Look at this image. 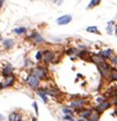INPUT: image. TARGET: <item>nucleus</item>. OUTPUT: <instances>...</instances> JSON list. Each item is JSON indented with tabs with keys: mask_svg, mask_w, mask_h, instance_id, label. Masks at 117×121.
<instances>
[{
	"mask_svg": "<svg viewBox=\"0 0 117 121\" xmlns=\"http://www.w3.org/2000/svg\"><path fill=\"white\" fill-rule=\"evenodd\" d=\"M109 63H110L111 65H113V67H115V65H117V56H116L115 53L109 58Z\"/></svg>",
	"mask_w": 117,
	"mask_h": 121,
	"instance_id": "a878e982",
	"label": "nucleus"
},
{
	"mask_svg": "<svg viewBox=\"0 0 117 121\" xmlns=\"http://www.w3.org/2000/svg\"><path fill=\"white\" fill-rule=\"evenodd\" d=\"M26 39L27 40H30V42H32L34 45H43V44H45L46 42H45V38L39 33V31H37V30H33V31H31L30 33H27L26 35Z\"/></svg>",
	"mask_w": 117,
	"mask_h": 121,
	"instance_id": "20e7f679",
	"label": "nucleus"
},
{
	"mask_svg": "<svg viewBox=\"0 0 117 121\" xmlns=\"http://www.w3.org/2000/svg\"><path fill=\"white\" fill-rule=\"evenodd\" d=\"M109 82H117V68L112 67L110 70V75H109Z\"/></svg>",
	"mask_w": 117,
	"mask_h": 121,
	"instance_id": "6ab92c4d",
	"label": "nucleus"
},
{
	"mask_svg": "<svg viewBox=\"0 0 117 121\" xmlns=\"http://www.w3.org/2000/svg\"><path fill=\"white\" fill-rule=\"evenodd\" d=\"M4 120H5V116L3 114H0V121H4Z\"/></svg>",
	"mask_w": 117,
	"mask_h": 121,
	"instance_id": "72a5a7b5",
	"label": "nucleus"
},
{
	"mask_svg": "<svg viewBox=\"0 0 117 121\" xmlns=\"http://www.w3.org/2000/svg\"><path fill=\"white\" fill-rule=\"evenodd\" d=\"M8 121H23V115L18 110H13L8 115Z\"/></svg>",
	"mask_w": 117,
	"mask_h": 121,
	"instance_id": "dca6fc26",
	"label": "nucleus"
},
{
	"mask_svg": "<svg viewBox=\"0 0 117 121\" xmlns=\"http://www.w3.org/2000/svg\"><path fill=\"white\" fill-rule=\"evenodd\" d=\"M115 25V22L113 20H111V22H109L108 23V26H106V32H108V35H112V32H113V26Z\"/></svg>",
	"mask_w": 117,
	"mask_h": 121,
	"instance_id": "393cba45",
	"label": "nucleus"
},
{
	"mask_svg": "<svg viewBox=\"0 0 117 121\" xmlns=\"http://www.w3.org/2000/svg\"><path fill=\"white\" fill-rule=\"evenodd\" d=\"M45 91H46V94H47V96H50V97H52L53 100H61L63 96H64V94L62 93V90L61 89H58L57 87H45Z\"/></svg>",
	"mask_w": 117,
	"mask_h": 121,
	"instance_id": "0eeeda50",
	"label": "nucleus"
},
{
	"mask_svg": "<svg viewBox=\"0 0 117 121\" xmlns=\"http://www.w3.org/2000/svg\"><path fill=\"white\" fill-rule=\"evenodd\" d=\"M27 71L30 74L34 75L36 77H38L41 82L43 81H48V78H50V73H48V69H47V67L45 64H43V65L41 64H37V65L30 68Z\"/></svg>",
	"mask_w": 117,
	"mask_h": 121,
	"instance_id": "f03ea898",
	"label": "nucleus"
},
{
	"mask_svg": "<svg viewBox=\"0 0 117 121\" xmlns=\"http://www.w3.org/2000/svg\"><path fill=\"white\" fill-rule=\"evenodd\" d=\"M115 35H116V37H117V26L115 27Z\"/></svg>",
	"mask_w": 117,
	"mask_h": 121,
	"instance_id": "c9c22d12",
	"label": "nucleus"
},
{
	"mask_svg": "<svg viewBox=\"0 0 117 121\" xmlns=\"http://www.w3.org/2000/svg\"><path fill=\"white\" fill-rule=\"evenodd\" d=\"M112 107V104H111V102H110V100H105V101H103L102 103H99V104H96L95 107H93V110L95 112H97L98 114H103L104 112H106L108 109H110Z\"/></svg>",
	"mask_w": 117,
	"mask_h": 121,
	"instance_id": "6e6552de",
	"label": "nucleus"
},
{
	"mask_svg": "<svg viewBox=\"0 0 117 121\" xmlns=\"http://www.w3.org/2000/svg\"><path fill=\"white\" fill-rule=\"evenodd\" d=\"M93 113V107H84L82 110H79L78 113H77V115H78V117H82V119H85V120H88L90 116H91V114Z\"/></svg>",
	"mask_w": 117,
	"mask_h": 121,
	"instance_id": "9b49d317",
	"label": "nucleus"
},
{
	"mask_svg": "<svg viewBox=\"0 0 117 121\" xmlns=\"http://www.w3.org/2000/svg\"><path fill=\"white\" fill-rule=\"evenodd\" d=\"M97 65V69L101 74V77L102 80H109V75H110V70L112 68V65L108 62V60H105V62H102L99 64H96Z\"/></svg>",
	"mask_w": 117,
	"mask_h": 121,
	"instance_id": "39448f33",
	"label": "nucleus"
},
{
	"mask_svg": "<svg viewBox=\"0 0 117 121\" xmlns=\"http://www.w3.org/2000/svg\"><path fill=\"white\" fill-rule=\"evenodd\" d=\"M4 39H3V37H1V35H0V42H3Z\"/></svg>",
	"mask_w": 117,
	"mask_h": 121,
	"instance_id": "e433bc0d",
	"label": "nucleus"
},
{
	"mask_svg": "<svg viewBox=\"0 0 117 121\" xmlns=\"http://www.w3.org/2000/svg\"><path fill=\"white\" fill-rule=\"evenodd\" d=\"M76 121H88V120H85V119H82V117H78V119H76Z\"/></svg>",
	"mask_w": 117,
	"mask_h": 121,
	"instance_id": "f704fd0d",
	"label": "nucleus"
},
{
	"mask_svg": "<svg viewBox=\"0 0 117 121\" xmlns=\"http://www.w3.org/2000/svg\"><path fill=\"white\" fill-rule=\"evenodd\" d=\"M13 74H14V68L10 63H5V65L0 69V75H1L3 77H7V76L13 75Z\"/></svg>",
	"mask_w": 117,
	"mask_h": 121,
	"instance_id": "9d476101",
	"label": "nucleus"
},
{
	"mask_svg": "<svg viewBox=\"0 0 117 121\" xmlns=\"http://www.w3.org/2000/svg\"><path fill=\"white\" fill-rule=\"evenodd\" d=\"M12 32H13L16 36H26V35L28 33V30H27V27H25V26H18V27L13 29Z\"/></svg>",
	"mask_w": 117,
	"mask_h": 121,
	"instance_id": "f3484780",
	"label": "nucleus"
},
{
	"mask_svg": "<svg viewBox=\"0 0 117 121\" xmlns=\"http://www.w3.org/2000/svg\"><path fill=\"white\" fill-rule=\"evenodd\" d=\"M62 120L63 121H76L75 115H63L62 116Z\"/></svg>",
	"mask_w": 117,
	"mask_h": 121,
	"instance_id": "bb28decb",
	"label": "nucleus"
},
{
	"mask_svg": "<svg viewBox=\"0 0 117 121\" xmlns=\"http://www.w3.org/2000/svg\"><path fill=\"white\" fill-rule=\"evenodd\" d=\"M59 62V57L57 56V52L50 48H46L43 50V63L45 65L47 64H56Z\"/></svg>",
	"mask_w": 117,
	"mask_h": 121,
	"instance_id": "7ed1b4c3",
	"label": "nucleus"
},
{
	"mask_svg": "<svg viewBox=\"0 0 117 121\" xmlns=\"http://www.w3.org/2000/svg\"><path fill=\"white\" fill-rule=\"evenodd\" d=\"M34 59H36V62L37 63H41L43 62V50L38 49L34 53Z\"/></svg>",
	"mask_w": 117,
	"mask_h": 121,
	"instance_id": "412c9836",
	"label": "nucleus"
},
{
	"mask_svg": "<svg viewBox=\"0 0 117 121\" xmlns=\"http://www.w3.org/2000/svg\"><path fill=\"white\" fill-rule=\"evenodd\" d=\"M36 94L41 99V101H43L45 104L48 103V96H47V94H46V91H45V87H39V88L36 90Z\"/></svg>",
	"mask_w": 117,
	"mask_h": 121,
	"instance_id": "4468645a",
	"label": "nucleus"
},
{
	"mask_svg": "<svg viewBox=\"0 0 117 121\" xmlns=\"http://www.w3.org/2000/svg\"><path fill=\"white\" fill-rule=\"evenodd\" d=\"M85 31H86V32H89V33L101 35V32H99V30H98V27H97V26H88V27L85 29Z\"/></svg>",
	"mask_w": 117,
	"mask_h": 121,
	"instance_id": "5701e85b",
	"label": "nucleus"
},
{
	"mask_svg": "<svg viewBox=\"0 0 117 121\" xmlns=\"http://www.w3.org/2000/svg\"><path fill=\"white\" fill-rule=\"evenodd\" d=\"M61 110H62L63 115H76L75 110H73V109H72L71 107H69L68 104H66V106H62Z\"/></svg>",
	"mask_w": 117,
	"mask_h": 121,
	"instance_id": "a211bd4d",
	"label": "nucleus"
},
{
	"mask_svg": "<svg viewBox=\"0 0 117 121\" xmlns=\"http://www.w3.org/2000/svg\"><path fill=\"white\" fill-rule=\"evenodd\" d=\"M32 67H34V64L32 63V60L30 59V58H25L24 59V68H27V69H30V68H32Z\"/></svg>",
	"mask_w": 117,
	"mask_h": 121,
	"instance_id": "b1692460",
	"label": "nucleus"
},
{
	"mask_svg": "<svg viewBox=\"0 0 117 121\" xmlns=\"http://www.w3.org/2000/svg\"><path fill=\"white\" fill-rule=\"evenodd\" d=\"M105 100H108V99H105L103 95H101V96H97L96 99H95V101H96V104H99V103H102L103 101H105Z\"/></svg>",
	"mask_w": 117,
	"mask_h": 121,
	"instance_id": "c85d7f7f",
	"label": "nucleus"
},
{
	"mask_svg": "<svg viewBox=\"0 0 117 121\" xmlns=\"http://www.w3.org/2000/svg\"><path fill=\"white\" fill-rule=\"evenodd\" d=\"M101 3H102V0H91L90 4L86 6V10H92V9H95V7L99 6V5H101Z\"/></svg>",
	"mask_w": 117,
	"mask_h": 121,
	"instance_id": "4be33fe9",
	"label": "nucleus"
},
{
	"mask_svg": "<svg viewBox=\"0 0 117 121\" xmlns=\"http://www.w3.org/2000/svg\"><path fill=\"white\" fill-rule=\"evenodd\" d=\"M16 82H17V77H16L14 74H13V75H10V76H7V77H4V78H3V82H1L3 89L12 88Z\"/></svg>",
	"mask_w": 117,
	"mask_h": 121,
	"instance_id": "1a4fd4ad",
	"label": "nucleus"
},
{
	"mask_svg": "<svg viewBox=\"0 0 117 121\" xmlns=\"http://www.w3.org/2000/svg\"><path fill=\"white\" fill-rule=\"evenodd\" d=\"M113 96H116V97H117V86H116V87H113Z\"/></svg>",
	"mask_w": 117,
	"mask_h": 121,
	"instance_id": "2f4dec72",
	"label": "nucleus"
},
{
	"mask_svg": "<svg viewBox=\"0 0 117 121\" xmlns=\"http://www.w3.org/2000/svg\"><path fill=\"white\" fill-rule=\"evenodd\" d=\"M30 121H38V119H37V116H32L30 119Z\"/></svg>",
	"mask_w": 117,
	"mask_h": 121,
	"instance_id": "473e14b6",
	"label": "nucleus"
},
{
	"mask_svg": "<svg viewBox=\"0 0 117 121\" xmlns=\"http://www.w3.org/2000/svg\"><path fill=\"white\" fill-rule=\"evenodd\" d=\"M32 107H33V109H34V114H36V116H38V115H39V107H38V103H37L36 101L32 102Z\"/></svg>",
	"mask_w": 117,
	"mask_h": 121,
	"instance_id": "cd10ccee",
	"label": "nucleus"
},
{
	"mask_svg": "<svg viewBox=\"0 0 117 121\" xmlns=\"http://www.w3.org/2000/svg\"><path fill=\"white\" fill-rule=\"evenodd\" d=\"M77 51H78V49H77V48L70 46V48H66V49L64 50V53L71 57V56H77Z\"/></svg>",
	"mask_w": 117,
	"mask_h": 121,
	"instance_id": "aec40b11",
	"label": "nucleus"
},
{
	"mask_svg": "<svg viewBox=\"0 0 117 121\" xmlns=\"http://www.w3.org/2000/svg\"><path fill=\"white\" fill-rule=\"evenodd\" d=\"M72 22V16L71 14H63L59 18H57L56 23L57 25H59V26H63V25H68Z\"/></svg>",
	"mask_w": 117,
	"mask_h": 121,
	"instance_id": "f8f14e48",
	"label": "nucleus"
},
{
	"mask_svg": "<svg viewBox=\"0 0 117 121\" xmlns=\"http://www.w3.org/2000/svg\"><path fill=\"white\" fill-rule=\"evenodd\" d=\"M62 3H63V0H54V4H56L57 6H61Z\"/></svg>",
	"mask_w": 117,
	"mask_h": 121,
	"instance_id": "c756f323",
	"label": "nucleus"
},
{
	"mask_svg": "<svg viewBox=\"0 0 117 121\" xmlns=\"http://www.w3.org/2000/svg\"><path fill=\"white\" fill-rule=\"evenodd\" d=\"M97 55H99L103 59L109 60V58L113 55V50H112V49H104V50H99V51L97 52Z\"/></svg>",
	"mask_w": 117,
	"mask_h": 121,
	"instance_id": "2eb2a0df",
	"label": "nucleus"
},
{
	"mask_svg": "<svg viewBox=\"0 0 117 121\" xmlns=\"http://www.w3.org/2000/svg\"><path fill=\"white\" fill-rule=\"evenodd\" d=\"M51 1H54V0H51Z\"/></svg>",
	"mask_w": 117,
	"mask_h": 121,
	"instance_id": "4c0bfd02",
	"label": "nucleus"
},
{
	"mask_svg": "<svg viewBox=\"0 0 117 121\" xmlns=\"http://www.w3.org/2000/svg\"><path fill=\"white\" fill-rule=\"evenodd\" d=\"M25 83L32 89V90H37L39 87H41V81L38 78V77H36L34 75H32V74H30L28 71H27V76L25 77Z\"/></svg>",
	"mask_w": 117,
	"mask_h": 121,
	"instance_id": "423d86ee",
	"label": "nucleus"
},
{
	"mask_svg": "<svg viewBox=\"0 0 117 121\" xmlns=\"http://www.w3.org/2000/svg\"><path fill=\"white\" fill-rule=\"evenodd\" d=\"M14 45H16V40H14L13 38H6V39H4V40L1 42V46H3V49H4L5 51L12 50V49L14 48Z\"/></svg>",
	"mask_w": 117,
	"mask_h": 121,
	"instance_id": "ddd939ff",
	"label": "nucleus"
},
{
	"mask_svg": "<svg viewBox=\"0 0 117 121\" xmlns=\"http://www.w3.org/2000/svg\"><path fill=\"white\" fill-rule=\"evenodd\" d=\"M4 4H5V0H0V10L4 7Z\"/></svg>",
	"mask_w": 117,
	"mask_h": 121,
	"instance_id": "7c9ffc66",
	"label": "nucleus"
},
{
	"mask_svg": "<svg viewBox=\"0 0 117 121\" xmlns=\"http://www.w3.org/2000/svg\"><path fill=\"white\" fill-rule=\"evenodd\" d=\"M89 104V99L83 97L81 95H71L70 96V102H69V107H71L75 113L77 114L79 110H82L84 107H86Z\"/></svg>",
	"mask_w": 117,
	"mask_h": 121,
	"instance_id": "f257e3e1",
	"label": "nucleus"
},
{
	"mask_svg": "<svg viewBox=\"0 0 117 121\" xmlns=\"http://www.w3.org/2000/svg\"><path fill=\"white\" fill-rule=\"evenodd\" d=\"M23 121H25V120H23Z\"/></svg>",
	"mask_w": 117,
	"mask_h": 121,
	"instance_id": "58836bf2",
	"label": "nucleus"
}]
</instances>
